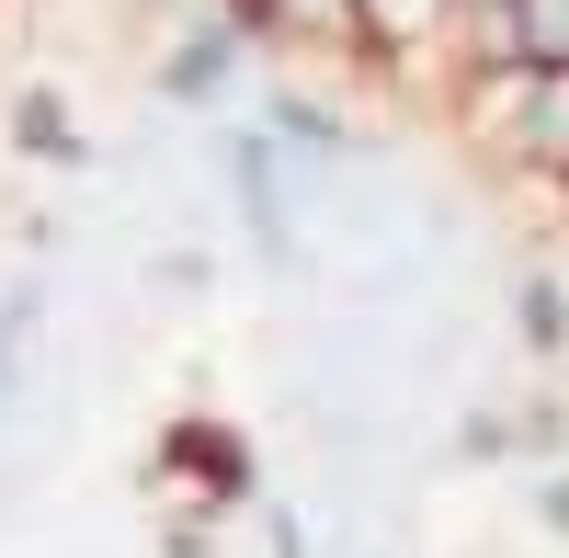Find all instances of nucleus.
<instances>
[{
    "instance_id": "2eb2a0df",
    "label": "nucleus",
    "mask_w": 569,
    "mask_h": 558,
    "mask_svg": "<svg viewBox=\"0 0 569 558\" xmlns=\"http://www.w3.org/2000/svg\"><path fill=\"white\" fill-rule=\"evenodd\" d=\"M228 12H251V0H228Z\"/></svg>"
},
{
    "instance_id": "9d476101",
    "label": "nucleus",
    "mask_w": 569,
    "mask_h": 558,
    "mask_svg": "<svg viewBox=\"0 0 569 558\" xmlns=\"http://www.w3.org/2000/svg\"><path fill=\"white\" fill-rule=\"evenodd\" d=\"M34 308H46V286H12V297H0V410H12V377H23V342H34Z\"/></svg>"
},
{
    "instance_id": "f03ea898",
    "label": "nucleus",
    "mask_w": 569,
    "mask_h": 558,
    "mask_svg": "<svg viewBox=\"0 0 569 558\" xmlns=\"http://www.w3.org/2000/svg\"><path fill=\"white\" fill-rule=\"evenodd\" d=\"M251 69H262V34H251V12H228V0H194L171 34H160V58H149V91L171 114H228L251 91Z\"/></svg>"
},
{
    "instance_id": "9b49d317",
    "label": "nucleus",
    "mask_w": 569,
    "mask_h": 558,
    "mask_svg": "<svg viewBox=\"0 0 569 558\" xmlns=\"http://www.w3.org/2000/svg\"><path fill=\"white\" fill-rule=\"evenodd\" d=\"M525 514H536V536H547V547H569V456H558V468H536Z\"/></svg>"
},
{
    "instance_id": "20e7f679",
    "label": "nucleus",
    "mask_w": 569,
    "mask_h": 558,
    "mask_svg": "<svg viewBox=\"0 0 569 558\" xmlns=\"http://www.w3.org/2000/svg\"><path fill=\"white\" fill-rule=\"evenodd\" d=\"M217 171H228V206H240V240H251V262H297V160L273 149V126L262 114H240L217 137Z\"/></svg>"
},
{
    "instance_id": "1a4fd4ad",
    "label": "nucleus",
    "mask_w": 569,
    "mask_h": 558,
    "mask_svg": "<svg viewBox=\"0 0 569 558\" xmlns=\"http://www.w3.org/2000/svg\"><path fill=\"white\" fill-rule=\"evenodd\" d=\"M512 342L536 365H569V273L558 262H525L512 273Z\"/></svg>"
},
{
    "instance_id": "f257e3e1",
    "label": "nucleus",
    "mask_w": 569,
    "mask_h": 558,
    "mask_svg": "<svg viewBox=\"0 0 569 558\" xmlns=\"http://www.w3.org/2000/svg\"><path fill=\"white\" fill-rule=\"evenodd\" d=\"M456 114H467V137H479L501 171L558 182V195H569V80H536V69H467V80H456Z\"/></svg>"
},
{
    "instance_id": "ddd939ff",
    "label": "nucleus",
    "mask_w": 569,
    "mask_h": 558,
    "mask_svg": "<svg viewBox=\"0 0 569 558\" xmlns=\"http://www.w3.org/2000/svg\"><path fill=\"white\" fill-rule=\"evenodd\" d=\"M126 12H171V23H182V12H194V0H126Z\"/></svg>"
},
{
    "instance_id": "423d86ee",
    "label": "nucleus",
    "mask_w": 569,
    "mask_h": 558,
    "mask_svg": "<svg viewBox=\"0 0 569 558\" xmlns=\"http://www.w3.org/2000/svg\"><path fill=\"white\" fill-rule=\"evenodd\" d=\"M467 69H536V80H569V0H501V12L467 23L456 46V80Z\"/></svg>"
},
{
    "instance_id": "7ed1b4c3",
    "label": "nucleus",
    "mask_w": 569,
    "mask_h": 558,
    "mask_svg": "<svg viewBox=\"0 0 569 558\" xmlns=\"http://www.w3.org/2000/svg\"><path fill=\"white\" fill-rule=\"evenodd\" d=\"M149 468L171 490H194V514L228 525V514H262V456L240 422H217V410H182V422H160V456Z\"/></svg>"
},
{
    "instance_id": "f8f14e48",
    "label": "nucleus",
    "mask_w": 569,
    "mask_h": 558,
    "mask_svg": "<svg viewBox=\"0 0 569 558\" xmlns=\"http://www.w3.org/2000/svg\"><path fill=\"white\" fill-rule=\"evenodd\" d=\"M262 558H308V514L297 501H262Z\"/></svg>"
},
{
    "instance_id": "39448f33",
    "label": "nucleus",
    "mask_w": 569,
    "mask_h": 558,
    "mask_svg": "<svg viewBox=\"0 0 569 558\" xmlns=\"http://www.w3.org/2000/svg\"><path fill=\"white\" fill-rule=\"evenodd\" d=\"M251 34L273 58H319V69H388L365 0H251Z\"/></svg>"
},
{
    "instance_id": "0eeeda50",
    "label": "nucleus",
    "mask_w": 569,
    "mask_h": 558,
    "mask_svg": "<svg viewBox=\"0 0 569 558\" xmlns=\"http://www.w3.org/2000/svg\"><path fill=\"white\" fill-rule=\"evenodd\" d=\"M262 126H273V149L297 160V171L353 160V114L330 103V91H308V80H273V91H262Z\"/></svg>"
},
{
    "instance_id": "6e6552de",
    "label": "nucleus",
    "mask_w": 569,
    "mask_h": 558,
    "mask_svg": "<svg viewBox=\"0 0 569 558\" xmlns=\"http://www.w3.org/2000/svg\"><path fill=\"white\" fill-rule=\"evenodd\" d=\"M0 137H12V160H34V171H91V137L69 114V91H46V80H23L12 103H0Z\"/></svg>"
},
{
    "instance_id": "4468645a",
    "label": "nucleus",
    "mask_w": 569,
    "mask_h": 558,
    "mask_svg": "<svg viewBox=\"0 0 569 558\" xmlns=\"http://www.w3.org/2000/svg\"><path fill=\"white\" fill-rule=\"evenodd\" d=\"M456 12H467V23H479V12H501V0H456Z\"/></svg>"
}]
</instances>
